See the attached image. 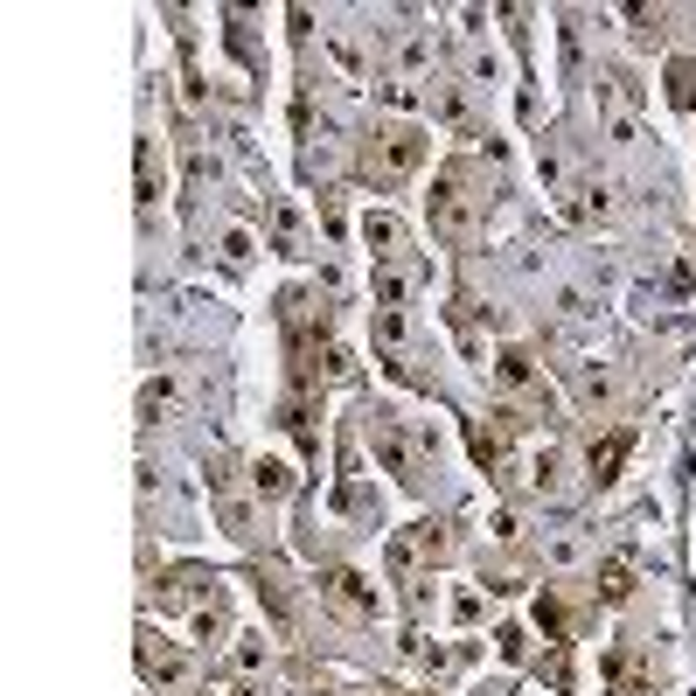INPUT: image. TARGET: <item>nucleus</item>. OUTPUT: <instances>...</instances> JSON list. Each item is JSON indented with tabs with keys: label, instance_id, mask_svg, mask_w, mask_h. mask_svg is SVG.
<instances>
[{
	"label": "nucleus",
	"instance_id": "nucleus-1",
	"mask_svg": "<svg viewBox=\"0 0 696 696\" xmlns=\"http://www.w3.org/2000/svg\"><path fill=\"white\" fill-rule=\"evenodd\" d=\"M418 167H425V133H418V126H384V133H369L363 175L376 188H398L404 175H418Z\"/></svg>",
	"mask_w": 696,
	"mask_h": 696
},
{
	"label": "nucleus",
	"instance_id": "nucleus-2",
	"mask_svg": "<svg viewBox=\"0 0 696 696\" xmlns=\"http://www.w3.org/2000/svg\"><path fill=\"white\" fill-rule=\"evenodd\" d=\"M432 237H446V244H460V237H474V223H481V202L467 196V167L453 161L439 181H432Z\"/></svg>",
	"mask_w": 696,
	"mask_h": 696
},
{
	"label": "nucleus",
	"instance_id": "nucleus-3",
	"mask_svg": "<svg viewBox=\"0 0 696 696\" xmlns=\"http://www.w3.org/2000/svg\"><path fill=\"white\" fill-rule=\"evenodd\" d=\"M369 446H376V460H384V467H390V474H398L404 487L418 481V446L404 439L398 411H376V418H369Z\"/></svg>",
	"mask_w": 696,
	"mask_h": 696
},
{
	"label": "nucleus",
	"instance_id": "nucleus-4",
	"mask_svg": "<svg viewBox=\"0 0 696 696\" xmlns=\"http://www.w3.org/2000/svg\"><path fill=\"white\" fill-rule=\"evenodd\" d=\"M363 237H369L376 258H398V251H404V223L390 216V210H369V216H363Z\"/></svg>",
	"mask_w": 696,
	"mask_h": 696
},
{
	"label": "nucleus",
	"instance_id": "nucleus-5",
	"mask_svg": "<svg viewBox=\"0 0 696 696\" xmlns=\"http://www.w3.org/2000/svg\"><path fill=\"white\" fill-rule=\"evenodd\" d=\"M328 599H334V606H349V613H376V592L355 571H328Z\"/></svg>",
	"mask_w": 696,
	"mask_h": 696
},
{
	"label": "nucleus",
	"instance_id": "nucleus-6",
	"mask_svg": "<svg viewBox=\"0 0 696 696\" xmlns=\"http://www.w3.org/2000/svg\"><path fill=\"white\" fill-rule=\"evenodd\" d=\"M140 662H146V675H154V683H167V689H175V683H181V654H175V648H167V641H161V634H146V648H140Z\"/></svg>",
	"mask_w": 696,
	"mask_h": 696
},
{
	"label": "nucleus",
	"instance_id": "nucleus-7",
	"mask_svg": "<svg viewBox=\"0 0 696 696\" xmlns=\"http://www.w3.org/2000/svg\"><path fill=\"white\" fill-rule=\"evenodd\" d=\"M251 487H258V495H286V487H293V474H286L279 460H258V467H251Z\"/></svg>",
	"mask_w": 696,
	"mask_h": 696
},
{
	"label": "nucleus",
	"instance_id": "nucleus-8",
	"mask_svg": "<svg viewBox=\"0 0 696 696\" xmlns=\"http://www.w3.org/2000/svg\"><path fill=\"white\" fill-rule=\"evenodd\" d=\"M620 453H627V439H620V432H613L606 446H592V481H613V467H620Z\"/></svg>",
	"mask_w": 696,
	"mask_h": 696
},
{
	"label": "nucleus",
	"instance_id": "nucleus-9",
	"mask_svg": "<svg viewBox=\"0 0 696 696\" xmlns=\"http://www.w3.org/2000/svg\"><path fill=\"white\" fill-rule=\"evenodd\" d=\"M167 404H175V376H161V384H146V398H140V411H146V418H161Z\"/></svg>",
	"mask_w": 696,
	"mask_h": 696
},
{
	"label": "nucleus",
	"instance_id": "nucleus-10",
	"mask_svg": "<svg viewBox=\"0 0 696 696\" xmlns=\"http://www.w3.org/2000/svg\"><path fill=\"white\" fill-rule=\"evenodd\" d=\"M237 669H244V675L266 669V641H237Z\"/></svg>",
	"mask_w": 696,
	"mask_h": 696
},
{
	"label": "nucleus",
	"instance_id": "nucleus-11",
	"mask_svg": "<svg viewBox=\"0 0 696 696\" xmlns=\"http://www.w3.org/2000/svg\"><path fill=\"white\" fill-rule=\"evenodd\" d=\"M606 599H627V564H620V557L606 564Z\"/></svg>",
	"mask_w": 696,
	"mask_h": 696
}]
</instances>
